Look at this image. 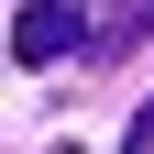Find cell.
I'll use <instances>...</instances> for the list:
<instances>
[{"mask_svg":"<svg viewBox=\"0 0 154 154\" xmlns=\"http://www.w3.org/2000/svg\"><path fill=\"white\" fill-rule=\"evenodd\" d=\"M121 154H154V99L132 110V143H121Z\"/></svg>","mask_w":154,"mask_h":154,"instance_id":"obj_3","label":"cell"},{"mask_svg":"<svg viewBox=\"0 0 154 154\" xmlns=\"http://www.w3.org/2000/svg\"><path fill=\"white\" fill-rule=\"evenodd\" d=\"M11 55H22V66H66V55H88V11H66V0H22Z\"/></svg>","mask_w":154,"mask_h":154,"instance_id":"obj_1","label":"cell"},{"mask_svg":"<svg viewBox=\"0 0 154 154\" xmlns=\"http://www.w3.org/2000/svg\"><path fill=\"white\" fill-rule=\"evenodd\" d=\"M132 44H154V0H110L88 22V55H132Z\"/></svg>","mask_w":154,"mask_h":154,"instance_id":"obj_2","label":"cell"}]
</instances>
